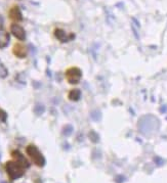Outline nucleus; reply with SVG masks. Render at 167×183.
<instances>
[{"label":"nucleus","instance_id":"nucleus-1","mask_svg":"<svg viewBox=\"0 0 167 183\" xmlns=\"http://www.w3.org/2000/svg\"><path fill=\"white\" fill-rule=\"evenodd\" d=\"M5 171L8 174L10 179L16 180L24 176L26 168L23 167L21 164H19L18 162H16L14 160V161H8L5 164Z\"/></svg>","mask_w":167,"mask_h":183},{"label":"nucleus","instance_id":"nucleus-2","mask_svg":"<svg viewBox=\"0 0 167 183\" xmlns=\"http://www.w3.org/2000/svg\"><path fill=\"white\" fill-rule=\"evenodd\" d=\"M26 152H27L28 156H29L30 159L32 160V162L35 164L36 166H38V167H40V168L45 166V163H46L45 158H44V156L41 154V152H40L35 145H33V144L28 145L27 148H26Z\"/></svg>","mask_w":167,"mask_h":183},{"label":"nucleus","instance_id":"nucleus-3","mask_svg":"<svg viewBox=\"0 0 167 183\" xmlns=\"http://www.w3.org/2000/svg\"><path fill=\"white\" fill-rule=\"evenodd\" d=\"M66 78H67V81L69 84L76 85L80 82L81 78H82V72L79 68L72 66V68H69L66 71Z\"/></svg>","mask_w":167,"mask_h":183},{"label":"nucleus","instance_id":"nucleus-4","mask_svg":"<svg viewBox=\"0 0 167 183\" xmlns=\"http://www.w3.org/2000/svg\"><path fill=\"white\" fill-rule=\"evenodd\" d=\"M10 32H11V34L16 39L21 41L26 40V37H27L26 36V31L22 26L18 25V24H11L10 25Z\"/></svg>","mask_w":167,"mask_h":183},{"label":"nucleus","instance_id":"nucleus-5","mask_svg":"<svg viewBox=\"0 0 167 183\" xmlns=\"http://www.w3.org/2000/svg\"><path fill=\"white\" fill-rule=\"evenodd\" d=\"M11 156L16 162L21 164V165H22L23 167H25L26 169H28V168L30 167V163L28 162V160L23 156V154L21 152H19V150H14V152H11Z\"/></svg>","mask_w":167,"mask_h":183},{"label":"nucleus","instance_id":"nucleus-6","mask_svg":"<svg viewBox=\"0 0 167 183\" xmlns=\"http://www.w3.org/2000/svg\"><path fill=\"white\" fill-rule=\"evenodd\" d=\"M54 36H55V38L59 41H61L62 43H67L74 38V34H72V36H69V35H67V33H66L63 29H59V28L54 30Z\"/></svg>","mask_w":167,"mask_h":183},{"label":"nucleus","instance_id":"nucleus-7","mask_svg":"<svg viewBox=\"0 0 167 183\" xmlns=\"http://www.w3.org/2000/svg\"><path fill=\"white\" fill-rule=\"evenodd\" d=\"M12 52L19 59H25L27 56V48L22 43H16L12 48Z\"/></svg>","mask_w":167,"mask_h":183},{"label":"nucleus","instance_id":"nucleus-8","mask_svg":"<svg viewBox=\"0 0 167 183\" xmlns=\"http://www.w3.org/2000/svg\"><path fill=\"white\" fill-rule=\"evenodd\" d=\"M10 35L5 29L0 27V49H3L9 44Z\"/></svg>","mask_w":167,"mask_h":183},{"label":"nucleus","instance_id":"nucleus-9","mask_svg":"<svg viewBox=\"0 0 167 183\" xmlns=\"http://www.w3.org/2000/svg\"><path fill=\"white\" fill-rule=\"evenodd\" d=\"M8 16H9V18L11 19V20H14V21H23V14H22V11H21L20 7H19V6H16H16H14V7L10 8Z\"/></svg>","mask_w":167,"mask_h":183},{"label":"nucleus","instance_id":"nucleus-10","mask_svg":"<svg viewBox=\"0 0 167 183\" xmlns=\"http://www.w3.org/2000/svg\"><path fill=\"white\" fill-rule=\"evenodd\" d=\"M68 97H69V99L72 100V102H78L81 97V91L79 89H73L69 92Z\"/></svg>","mask_w":167,"mask_h":183},{"label":"nucleus","instance_id":"nucleus-11","mask_svg":"<svg viewBox=\"0 0 167 183\" xmlns=\"http://www.w3.org/2000/svg\"><path fill=\"white\" fill-rule=\"evenodd\" d=\"M8 76V70L6 69V66L3 64V62L0 61V78L4 79Z\"/></svg>","mask_w":167,"mask_h":183},{"label":"nucleus","instance_id":"nucleus-12","mask_svg":"<svg viewBox=\"0 0 167 183\" xmlns=\"http://www.w3.org/2000/svg\"><path fill=\"white\" fill-rule=\"evenodd\" d=\"M73 132V127L71 125H67L63 128V135L64 136H70Z\"/></svg>","mask_w":167,"mask_h":183},{"label":"nucleus","instance_id":"nucleus-13","mask_svg":"<svg viewBox=\"0 0 167 183\" xmlns=\"http://www.w3.org/2000/svg\"><path fill=\"white\" fill-rule=\"evenodd\" d=\"M44 111H45V109H44V107L42 104H38L35 107V109H34V112H35V114L37 116H41L42 114L44 113Z\"/></svg>","mask_w":167,"mask_h":183},{"label":"nucleus","instance_id":"nucleus-14","mask_svg":"<svg viewBox=\"0 0 167 183\" xmlns=\"http://www.w3.org/2000/svg\"><path fill=\"white\" fill-rule=\"evenodd\" d=\"M7 119V114L3 111V109H0V121L1 122H5Z\"/></svg>","mask_w":167,"mask_h":183},{"label":"nucleus","instance_id":"nucleus-15","mask_svg":"<svg viewBox=\"0 0 167 183\" xmlns=\"http://www.w3.org/2000/svg\"><path fill=\"white\" fill-rule=\"evenodd\" d=\"M0 183H7V182H5V181H1Z\"/></svg>","mask_w":167,"mask_h":183}]
</instances>
